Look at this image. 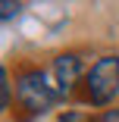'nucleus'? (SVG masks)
Masks as SVG:
<instances>
[{"label":"nucleus","mask_w":119,"mask_h":122,"mask_svg":"<svg viewBox=\"0 0 119 122\" xmlns=\"http://www.w3.org/2000/svg\"><path fill=\"white\" fill-rule=\"evenodd\" d=\"M16 97L25 103L31 113H47L57 103V91L47 85L44 72H22L16 81Z\"/></svg>","instance_id":"2"},{"label":"nucleus","mask_w":119,"mask_h":122,"mask_svg":"<svg viewBox=\"0 0 119 122\" xmlns=\"http://www.w3.org/2000/svg\"><path fill=\"white\" fill-rule=\"evenodd\" d=\"M78 75H82V60L75 53H63V56L53 60V78H57L60 91H69L78 81Z\"/></svg>","instance_id":"3"},{"label":"nucleus","mask_w":119,"mask_h":122,"mask_svg":"<svg viewBox=\"0 0 119 122\" xmlns=\"http://www.w3.org/2000/svg\"><path fill=\"white\" fill-rule=\"evenodd\" d=\"M97 122H119V110H107V113H103Z\"/></svg>","instance_id":"6"},{"label":"nucleus","mask_w":119,"mask_h":122,"mask_svg":"<svg viewBox=\"0 0 119 122\" xmlns=\"http://www.w3.org/2000/svg\"><path fill=\"white\" fill-rule=\"evenodd\" d=\"M10 94H13L10 75H6V69H0V107L3 110H10Z\"/></svg>","instance_id":"4"},{"label":"nucleus","mask_w":119,"mask_h":122,"mask_svg":"<svg viewBox=\"0 0 119 122\" xmlns=\"http://www.w3.org/2000/svg\"><path fill=\"white\" fill-rule=\"evenodd\" d=\"M88 94L94 103H110L119 94V56H103L88 72Z\"/></svg>","instance_id":"1"},{"label":"nucleus","mask_w":119,"mask_h":122,"mask_svg":"<svg viewBox=\"0 0 119 122\" xmlns=\"http://www.w3.org/2000/svg\"><path fill=\"white\" fill-rule=\"evenodd\" d=\"M19 13V3H13V0H3V3H0V16L3 19H13Z\"/></svg>","instance_id":"5"}]
</instances>
